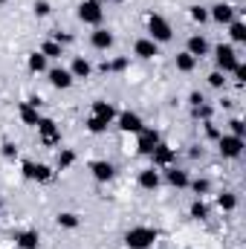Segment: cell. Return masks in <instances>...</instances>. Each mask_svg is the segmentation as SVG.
Returning a JSON list of instances; mask_svg holds the SVG:
<instances>
[{
    "label": "cell",
    "instance_id": "cell-39",
    "mask_svg": "<svg viewBox=\"0 0 246 249\" xmlns=\"http://www.w3.org/2000/svg\"><path fill=\"white\" fill-rule=\"evenodd\" d=\"M229 127H232V136H241V139H244V133H246L244 119H232V122H229Z\"/></svg>",
    "mask_w": 246,
    "mask_h": 249
},
{
    "label": "cell",
    "instance_id": "cell-8",
    "mask_svg": "<svg viewBox=\"0 0 246 249\" xmlns=\"http://www.w3.org/2000/svg\"><path fill=\"white\" fill-rule=\"evenodd\" d=\"M136 136H139V142H136V151H139V154H151V151L162 142V139H159V130H154V127H142Z\"/></svg>",
    "mask_w": 246,
    "mask_h": 249
},
{
    "label": "cell",
    "instance_id": "cell-21",
    "mask_svg": "<svg viewBox=\"0 0 246 249\" xmlns=\"http://www.w3.org/2000/svg\"><path fill=\"white\" fill-rule=\"evenodd\" d=\"M70 75L72 78H90L93 75V64L78 55V58H72V64H70Z\"/></svg>",
    "mask_w": 246,
    "mask_h": 249
},
{
    "label": "cell",
    "instance_id": "cell-11",
    "mask_svg": "<svg viewBox=\"0 0 246 249\" xmlns=\"http://www.w3.org/2000/svg\"><path fill=\"white\" fill-rule=\"evenodd\" d=\"M116 124H119V130L122 133H139L145 124L139 119V113H130V110H124V113H116Z\"/></svg>",
    "mask_w": 246,
    "mask_h": 249
},
{
    "label": "cell",
    "instance_id": "cell-17",
    "mask_svg": "<svg viewBox=\"0 0 246 249\" xmlns=\"http://www.w3.org/2000/svg\"><path fill=\"white\" fill-rule=\"evenodd\" d=\"M47 75H50V84L53 87H58V90H67V87H72V75H70V70H64V67H53V70H47Z\"/></svg>",
    "mask_w": 246,
    "mask_h": 249
},
{
    "label": "cell",
    "instance_id": "cell-26",
    "mask_svg": "<svg viewBox=\"0 0 246 249\" xmlns=\"http://www.w3.org/2000/svg\"><path fill=\"white\" fill-rule=\"evenodd\" d=\"M188 214H191L194 220H206V217H209V206L203 203V197H197V200L191 203V209H188Z\"/></svg>",
    "mask_w": 246,
    "mask_h": 249
},
{
    "label": "cell",
    "instance_id": "cell-33",
    "mask_svg": "<svg viewBox=\"0 0 246 249\" xmlns=\"http://www.w3.org/2000/svg\"><path fill=\"white\" fill-rule=\"evenodd\" d=\"M102 72H122V70H127V58H116V61H102V67H99Z\"/></svg>",
    "mask_w": 246,
    "mask_h": 249
},
{
    "label": "cell",
    "instance_id": "cell-4",
    "mask_svg": "<svg viewBox=\"0 0 246 249\" xmlns=\"http://www.w3.org/2000/svg\"><path fill=\"white\" fill-rule=\"evenodd\" d=\"M78 20L87 23V26H102L105 9H102L96 0H81V3H78Z\"/></svg>",
    "mask_w": 246,
    "mask_h": 249
},
{
    "label": "cell",
    "instance_id": "cell-5",
    "mask_svg": "<svg viewBox=\"0 0 246 249\" xmlns=\"http://www.w3.org/2000/svg\"><path fill=\"white\" fill-rule=\"evenodd\" d=\"M217 148H220V154H223L226 160H238V157L244 154V139H241V136H232V133H220Z\"/></svg>",
    "mask_w": 246,
    "mask_h": 249
},
{
    "label": "cell",
    "instance_id": "cell-42",
    "mask_svg": "<svg viewBox=\"0 0 246 249\" xmlns=\"http://www.w3.org/2000/svg\"><path fill=\"white\" fill-rule=\"evenodd\" d=\"M188 105H191V107H197V105H206L203 93H191V96H188Z\"/></svg>",
    "mask_w": 246,
    "mask_h": 249
},
{
    "label": "cell",
    "instance_id": "cell-10",
    "mask_svg": "<svg viewBox=\"0 0 246 249\" xmlns=\"http://www.w3.org/2000/svg\"><path fill=\"white\" fill-rule=\"evenodd\" d=\"M235 6H229V3H214L211 9H209V18L214 20V23H223V26H229L232 20H235Z\"/></svg>",
    "mask_w": 246,
    "mask_h": 249
},
{
    "label": "cell",
    "instance_id": "cell-18",
    "mask_svg": "<svg viewBox=\"0 0 246 249\" xmlns=\"http://www.w3.org/2000/svg\"><path fill=\"white\" fill-rule=\"evenodd\" d=\"M15 244H18V249H38L41 247V235L35 229H26V232L15 235Z\"/></svg>",
    "mask_w": 246,
    "mask_h": 249
},
{
    "label": "cell",
    "instance_id": "cell-1",
    "mask_svg": "<svg viewBox=\"0 0 246 249\" xmlns=\"http://www.w3.org/2000/svg\"><path fill=\"white\" fill-rule=\"evenodd\" d=\"M157 238H159L157 229H151V226H133L124 235V247L127 249H148V247L157 244Z\"/></svg>",
    "mask_w": 246,
    "mask_h": 249
},
{
    "label": "cell",
    "instance_id": "cell-30",
    "mask_svg": "<svg viewBox=\"0 0 246 249\" xmlns=\"http://www.w3.org/2000/svg\"><path fill=\"white\" fill-rule=\"evenodd\" d=\"M194 67H197V58H194V55H188V53H180V55H177V70H180V72H191Z\"/></svg>",
    "mask_w": 246,
    "mask_h": 249
},
{
    "label": "cell",
    "instance_id": "cell-19",
    "mask_svg": "<svg viewBox=\"0 0 246 249\" xmlns=\"http://www.w3.org/2000/svg\"><path fill=\"white\" fill-rule=\"evenodd\" d=\"M93 116H99V119H105V122H116V107L110 105V102H105V99H99V102H93Z\"/></svg>",
    "mask_w": 246,
    "mask_h": 249
},
{
    "label": "cell",
    "instance_id": "cell-16",
    "mask_svg": "<svg viewBox=\"0 0 246 249\" xmlns=\"http://www.w3.org/2000/svg\"><path fill=\"white\" fill-rule=\"evenodd\" d=\"M162 186V177H159V168H145V171H139V188H145V191H157V188Z\"/></svg>",
    "mask_w": 246,
    "mask_h": 249
},
{
    "label": "cell",
    "instance_id": "cell-23",
    "mask_svg": "<svg viewBox=\"0 0 246 249\" xmlns=\"http://www.w3.org/2000/svg\"><path fill=\"white\" fill-rule=\"evenodd\" d=\"M26 67H29V72H47V55L38 50V53H32L29 58H26Z\"/></svg>",
    "mask_w": 246,
    "mask_h": 249
},
{
    "label": "cell",
    "instance_id": "cell-15",
    "mask_svg": "<svg viewBox=\"0 0 246 249\" xmlns=\"http://www.w3.org/2000/svg\"><path fill=\"white\" fill-rule=\"evenodd\" d=\"M133 55H136V58H145V61H148V58H157V55H159V44H154L151 38H139V41L133 44Z\"/></svg>",
    "mask_w": 246,
    "mask_h": 249
},
{
    "label": "cell",
    "instance_id": "cell-41",
    "mask_svg": "<svg viewBox=\"0 0 246 249\" xmlns=\"http://www.w3.org/2000/svg\"><path fill=\"white\" fill-rule=\"evenodd\" d=\"M203 124H206V136H209V139H220V130L214 127V122H211V119H209V122H203Z\"/></svg>",
    "mask_w": 246,
    "mask_h": 249
},
{
    "label": "cell",
    "instance_id": "cell-9",
    "mask_svg": "<svg viewBox=\"0 0 246 249\" xmlns=\"http://www.w3.org/2000/svg\"><path fill=\"white\" fill-rule=\"evenodd\" d=\"M148 157H151V165H154V168H168V165H174V151H171L165 142H159Z\"/></svg>",
    "mask_w": 246,
    "mask_h": 249
},
{
    "label": "cell",
    "instance_id": "cell-34",
    "mask_svg": "<svg viewBox=\"0 0 246 249\" xmlns=\"http://www.w3.org/2000/svg\"><path fill=\"white\" fill-rule=\"evenodd\" d=\"M188 15H191V20H197V23H206V20H209V9H206V6H188Z\"/></svg>",
    "mask_w": 246,
    "mask_h": 249
},
{
    "label": "cell",
    "instance_id": "cell-28",
    "mask_svg": "<svg viewBox=\"0 0 246 249\" xmlns=\"http://www.w3.org/2000/svg\"><path fill=\"white\" fill-rule=\"evenodd\" d=\"M217 206H220L223 212H232V209L238 206V197H235L232 191H223V194H217Z\"/></svg>",
    "mask_w": 246,
    "mask_h": 249
},
{
    "label": "cell",
    "instance_id": "cell-29",
    "mask_svg": "<svg viewBox=\"0 0 246 249\" xmlns=\"http://www.w3.org/2000/svg\"><path fill=\"white\" fill-rule=\"evenodd\" d=\"M188 186H191V191H194L197 197H203V194H209V191H211V183H209L206 177H197V180H188Z\"/></svg>",
    "mask_w": 246,
    "mask_h": 249
},
{
    "label": "cell",
    "instance_id": "cell-32",
    "mask_svg": "<svg viewBox=\"0 0 246 249\" xmlns=\"http://www.w3.org/2000/svg\"><path fill=\"white\" fill-rule=\"evenodd\" d=\"M55 220H58V226H64V229H75V226L81 223V220H78V214H72V212H61Z\"/></svg>",
    "mask_w": 246,
    "mask_h": 249
},
{
    "label": "cell",
    "instance_id": "cell-43",
    "mask_svg": "<svg viewBox=\"0 0 246 249\" xmlns=\"http://www.w3.org/2000/svg\"><path fill=\"white\" fill-rule=\"evenodd\" d=\"M96 3H99V6H105V3H113V0H96Z\"/></svg>",
    "mask_w": 246,
    "mask_h": 249
},
{
    "label": "cell",
    "instance_id": "cell-31",
    "mask_svg": "<svg viewBox=\"0 0 246 249\" xmlns=\"http://www.w3.org/2000/svg\"><path fill=\"white\" fill-rule=\"evenodd\" d=\"M87 130H90V133H105V130H107V124L110 122H105V119H99V116H93V113H90V116H87Z\"/></svg>",
    "mask_w": 246,
    "mask_h": 249
},
{
    "label": "cell",
    "instance_id": "cell-7",
    "mask_svg": "<svg viewBox=\"0 0 246 249\" xmlns=\"http://www.w3.org/2000/svg\"><path fill=\"white\" fill-rule=\"evenodd\" d=\"M38 127V139L47 145V148H55L58 142H61V130H58V124L53 122V119H44L41 116V122L35 124Z\"/></svg>",
    "mask_w": 246,
    "mask_h": 249
},
{
    "label": "cell",
    "instance_id": "cell-45",
    "mask_svg": "<svg viewBox=\"0 0 246 249\" xmlns=\"http://www.w3.org/2000/svg\"><path fill=\"white\" fill-rule=\"evenodd\" d=\"M116 3H122V0H116Z\"/></svg>",
    "mask_w": 246,
    "mask_h": 249
},
{
    "label": "cell",
    "instance_id": "cell-20",
    "mask_svg": "<svg viewBox=\"0 0 246 249\" xmlns=\"http://www.w3.org/2000/svg\"><path fill=\"white\" fill-rule=\"evenodd\" d=\"M165 183L174 186V188H185L188 186V171L177 168V165H168V171H165Z\"/></svg>",
    "mask_w": 246,
    "mask_h": 249
},
{
    "label": "cell",
    "instance_id": "cell-14",
    "mask_svg": "<svg viewBox=\"0 0 246 249\" xmlns=\"http://www.w3.org/2000/svg\"><path fill=\"white\" fill-rule=\"evenodd\" d=\"M90 174H93L99 183H110L113 174H116V168H113V162H107V160H96V162H90Z\"/></svg>",
    "mask_w": 246,
    "mask_h": 249
},
{
    "label": "cell",
    "instance_id": "cell-6",
    "mask_svg": "<svg viewBox=\"0 0 246 249\" xmlns=\"http://www.w3.org/2000/svg\"><path fill=\"white\" fill-rule=\"evenodd\" d=\"M23 177L35 180V183H50L53 180V168L44 165V162H35V160H23Z\"/></svg>",
    "mask_w": 246,
    "mask_h": 249
},
{
    "label": "cell",
    "instance_id": "cell-36",
    "mask_svg": "<svg viewBox=\"0 0 246 249\" xmlns=\"http://www.w3.org/2000/svg\"><path fill=\"white\" fill-rule=\"evenodd\" d=\"M191 116L209 122V119H211V107H209V105H197V107H191Z\"/></svg>",
    "mask_w": 246,
    "mask_h": 249
},
{
    "label": "cell",
    "instance_id": "cell-24",
    "mask_svg": "<svg viewBox=\"0 0 246 249\" xmlns=\"http://www.w3.org/2000/svg\"><path fill=\"white\" fill-rule=\"evenodd\" d=\"M72 162H75V151H70V148H61V151L55 154V168H58V171H67Z\"/></svg>",
    "mask_w": 246,
    "mask_h": 249
},
{
    "label": "cell",
    "instance_id": "cell-27",
    "mask_svg": "<svg viewBox=\"0 0 246 249\" xmlns=\"http://www.w3.org/2000/svg\"><path fill=\"white\" fill-rule=\"evenodd\" d=\"M229 35H232L235 44H244L246 41V26L241 23V20H232V23H229Z\"/></svg>",
    "mask_w": 246,
    "mask_h": 249
},
{
    "label": "cell",
    "instance_id": "cell-44",
    "mask_svg": "<svg viewBox=\"0 0 246 249\" xmlns=\"http://www.w3.org/2000/svg\"><path fill=\"white\" fill-rule=\"evenodd\" d=\"M3 3H6V0H0V6H3Z\"/></svg>",
    "mask_w": 246,
    "mask_h": 249
},
{
    "label": "cell",
    "instance_id": "cell-13",
    "mask_svg": "<svg viewBox=\"0 0 246 249\" xmlns=\"http://www.w3.org/2000/svg\"><path fill=\"white\" fill-rule=\"evenodd\" d=\"M185 53H188V55H194V58L200 61V58H206V55L211 53V47H209V41H206L203 35H191V38H188V44H185Z\"/></svg>",
    "mask_w": 246,
    "mask_h": 249
},
{
    "label": "cell",
    "instance_id": "cell-35",
    "mask_svg": "<svg viewBox=\"0 0 246 249\" xmlns=\"http://www.w3.org/2000/svg\"><path fill=\"white\" fill-rule=\"evenodd\" d=\"M32 12H35V18H47L53 12V6H50V0H35L32 3Z\"/></svg>",
    "mask_w": 246,
    "mask_h": 249
},
{
    "label": "cell",
    "instance_id": "cell-40",
    "mask_svg": "<svg viewBox=\"0 0 246 249\" xmlns=\"http://www.w3.org/2000/svg\"><path fill=\"white\" fill-rule=\"evenodd\" d=\"M232 75H235V81H238V84H244V81H246V67H244V61H238V67L232 70Z\"/></svg>",
    "mask_w": 246,
    "mask_h": 249
},
{
    "label": "cell",
    "instance_id": "cell-2",
    "mask_svg": "<svg viewBox=\"0 0 246 249\" xmlns=\"http://www.w3.org/2000/svg\"><path fill=\"white\" fill-rule=\"evenodd\" d=\"M171 35H174V32H171V23H168L162 15H154V12H151V15H148V38H151L154 44H168Z\"/></svg>",
    "mask_w": 246,
    "mask_h": 249
},
{
    "label": "cell",
    "instance_id": "cell-37",
    "mask_svg": "<svg viewBox=\"0 0 246 249\" xmlns=\"http://www.w3.org/2000/svg\"><path fill=\"white\" fill-rule=\"evenodd\" d=\"M209 84H211V87H217V90H220V87H223V84H226V75H223V72H220V70H214V72H209Z\"/></svg>",
    "mask_w": 246,
    "mask_h": 249
},
{
    "label": "cell",
    "instance_id": "cell-25",
    "mask_svg": "<svg viewBox=\"0 0 246 249\" xmlns=\"http://www.w3.org/2000/svg\"><path fill=\"white\" fill-rule=\"evenodd\" d=\"M41 53L47 55V61H50V58H61L64 47H61V44H55V41L50 38V41H44V44H41Z\"/></svg>",
    "mask_w": 246,
    "mask_h": 249
},
{
    "label": "cell",
    "instance_id": "cell-22",
    "mask_svg": "<svg viewBox=\"0 0 246 249\" xmlns=\"http://www.w3.org/2000/svg\"><path fill=\"white\" fill-rule=\"evenodd\" d=\"M18 113H20V122L23 124H35L41 122V113H38V107H32L29 102H20V107H18Z\"/></svg>",
    "mask_w": 246,
    "mask_h": 249
},
{
    "label": "cell",
    "instance_id": "cell-12",
    "mask_svg": "<svg viewBox=\"0 0 246 249\" xmlns=\"http://www.w3.org/2000/svg\"><path fill=\"white\" fill-rule=\"evenodd\" d=\"M90 44H93L96 50L107 53V50L116 44V38H113V32H110V29H105V26H96V29H93V35H90Z\"/></svg>",
    "mask_w": 246,
    "mask_h": 249
},
{
    "label": "cell",
    "instance_id": "cell-38",
    "mask_svg": "<svg viewBox=\"0 0 246 249\" xmlns=\"http://www.w3.org/2000/svg\"><path fill=\"white\" fill-rule=\"evenodd\" d=\"M0 151H3V157H6V160H15V157H18V145H15V142H3V145H0Z\"/></svg>",
    "mask_w": 246,
    "mask_h": 249
},
{
    "label": "cell",
    "instance_id": "cell-3",
    "mask_svg": "<svg viewBox=\"0 0 246 249\" xmlns=\"http://www.w3.org/2000/svg\"><path fill=\"white\" fill-rule=\"evenodd\" d=\"M214 61H217V70L226 75V72H232L235 67H238V50L232 47V44H217L214 47Z\"/></svg>",
    "mask_w": 246,
    "mask_h": 249
}]
</instances>
